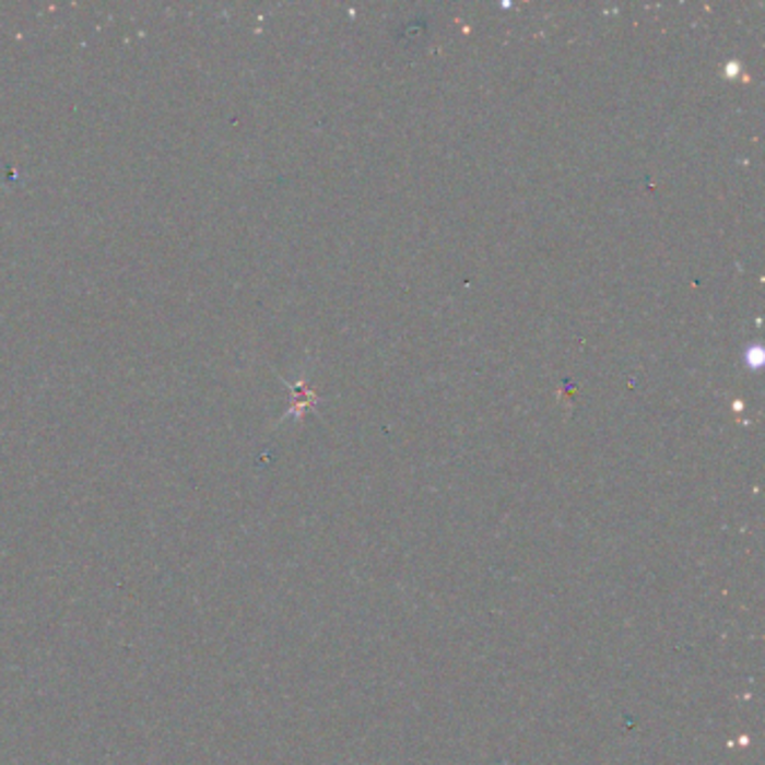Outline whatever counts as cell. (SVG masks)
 <instances>
[]
</instances>
